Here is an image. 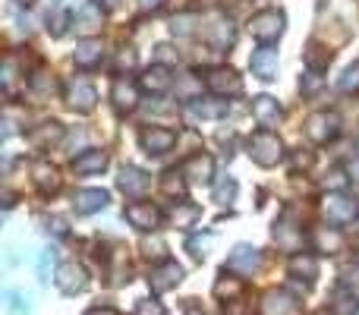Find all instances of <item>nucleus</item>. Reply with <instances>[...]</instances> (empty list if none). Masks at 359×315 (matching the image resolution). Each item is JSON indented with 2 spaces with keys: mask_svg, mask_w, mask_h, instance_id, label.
<instances>
[{
  "mask_svg": "<svg viewBox=\"0 0 359 315\" xmlns=\"http://www.w3.org/2000/svg\"><path fill=\"white\" fill-rule=\"evenodd\" d=\"M86 315H117V309H111V306H95V309H88Z\"/></svg>",
  "mask_w": 359,
  "mask_h": 315,
  "instance_id": "nucleus-50",
  "label": "nucleus"
},
{
  "mask_svg": "<svg viewBox=\"0 0 359 315\" xmlns=\"http://www.w3.org/2000/svg\"><path fill=\"white\" fill-rule=\"evenodd\" d=\"M249 67H252V76H259L262 82H271L278 79V48H271V44H262V48L252 51V60H249Z\"/></svg>",
  "mask_w": 359,
  "mask_h": 315,
  "instance_id": "nucleus-12",
  "label": "nucleus"
},
{
  "mask_svg": "<svg viewBox=\"0 0 359 315\" xmlns=\"http://www.w3.org/2000/svg\"><path fill=\"white\" fill-rule=\"evenodd\" d=\"M73 25L82 38H95L101 32V25H104V10L88 0V4H82L79 10L73 13Z\"/></svg>",
  "mask_w": 359,
  "mask_h": 315,
  "instance_id": "nucleus-11",
  "label": "nucleus"
},
{
  "mask_svg": "<svg viewBox=\"0 0 359 315\" xmlns=\"http://www.w3.org/2000/svg\"><path fill=\"white\" fill-rule=\"evenodd\" d=\"M274 243H278L280 249H290V253H293V249L303 243V230L290 227L287 221H278V224H274Z\"/></svg>",
  "mask_w": 359,
  "mask_h": 315,
  "instance_id": "nucleus-30",
  "label": "nucleus"
},
{
  "mask_svg": "<svg viewBox=\"0 0 359 315\" xmlns=\"http://www.w3.org/2000/svg\"><path fill=\"white\" fill-rule=\"evenodd\" d=\"M57 287H60L63 293H82L88 287V274H86V268L82 265H76V262H63L60 268H57Z\"/></svg>",
  "mask_w": 359,
  "mask_h": 315,
  "instance_id": "nucleus-15",
  "label": "nucleus"
},
{
  "mask_svg": "<svg viewBox=\"0 0 359 315\" xmlns=\"http://www.w3.org/2000/svg\"><path fill=\"white\" fill-rule=\"evenodd\" d=\"M123 217L130 221V227L142 230V234H151V230L161 224V208L151 202H130L123 208Z\"/></svg>",
  "mask_w": 359,
  "mask_h": 315,
  "instance_id": "nucleus-7",
  "label": "nucleus"
},
{
  "mask_svg": "<svg viewBox=\"0 0 359 315\" xmlns=\"http://www.w3.org/2000/svg\"><path fill=\"white\" fill-rule=\"evenodd\" d=\"M161 4H164V0H139V10H142V13H151V10H158Z\"/></svg>",
  "mask_w": 359,
  "mask_h": 315,
  "instance_id": "nucleus-49",
  "label": "nucleus"
},
{
  "mask_svg": "<svg viewBox=\"0 0 359 315\" xmlns=\"http://www.w3.org/2000/svg\"><path fill=\"white\" fill-rule=\"evenodd\" d=\"M63 139V126L57 123V120H48V123H41V126H35V130L29 133V142H32V149H38V152H44V149H50V145H57Z\"/></svg>",
  "mask_w": 359,
  "mask_h": 315,
  "instance_id": "nucleus-22",
  "label": "nucleus"
},
{
  "mask_svg": "<svg viewBox=\"0 0 359 315\" xmlns=\"http://www.w3.org/2000/svg\"><path fill=\"white\" fill-rule=\"evenodd\" d=\"M136 315H168V312H164V306L158 303V300H142V303L136 306Z\"/></svg>",
  "mask_w": 359,
  "mask_h": 315,
  "instance_id": "nucleus-47",
  "label": "nucleus"
},
{
  "mask_svg": "<svg viewBox=\"0 0 359 315\" xmlns=\"http://www.w3.org/2000/svg\"><path fill=\"white\" fill-rule=\"evenodd\" d=\"M117 186H120V192H123V196L142 199L145 192H149V186H151V177L145 170H139V167L126 164L123 170H120V177H117Z\"/></svg>",
  "mask_w": 359,
  "mask_h": 315,
  "instance_id": "nucleus-16",
  "label": "nucleus"
},
{
  "mask_svg": "<svg viewBox=\"0 0 359 315\" xmlns=\"http://www.w3.org/2000/svg\"><path fill=\"white\" fill-rule=\"evenodd\" d=\"M249 158L259 167H274L284 158V142H280V136L271 130L252 133V136H249Z\"/></svg>",
  "mask_w": 359,
  "mask_h": 315,
  "instance_id": "nucleus-1",
  "label": "nucleus"
},
{
  "mask_svg": "<svg viewBox=\"0 0 359 315\" xmlns=\"http://www.w3.org/2000/svg\"><path fill=\"white\" fill-rule=\"evenodd\" d=\"M337 133H341V117H337L334 111H316L306 120V136L316 145H325V142H331V139H337Z\"/></svg>",
  "mask_w": 359,
  "mask_h": 315,
  "instance_id": "nucleus-5",
  "label": "nucleus"
},
{
  "mask_svg": "<svg viewBox=\"0 0 359 315\" xmlns=\"http://www.w3.org/2000/svg\"><path fill=\"white\" fill-rule=\"evenodd\" d=\"M205 88H208L215 98H236V95H243V79L236 76V69L215 67L205 73Z\"/></svg>",
  "mask_w": 359,
  "mask_h": 315,
  "instance_id": "nucleus-4",
  "label": "nucleus"
},
{
  "mask_svg": "<svg viewBox=\"0 0 359 315\" xmlns=\"http://www.w3.org/2000/svg\"><path fill=\"white\" fill-rule=\"evenodd\" d=\"M322 86H325L322 73H306L303 79H299V88H303V95H318V92H322Z\"/></svg>",
  "mask_w": 359,
  "mask_h": 315,
  "instance_id": "nucleus-41",
  "label": "nucleus"
},
{
  "mask_svg": "<svg viewBox=\"0 0 359 315\" xmlns=\"http://www.w3.org/2000/svg\"><path fill=\"white\" fill-rule=\"evenodd\" d=\"M50 268H54V249H44L41 259H38V281H41V284L50 281Z\"/></svg>",
  "mask_w": 359,
  "mask_h": 315,
  "instance_id": "nucleus-42",
  "label": "nucleus"
},
{
  "mask_svg": "<svg viewBox=\"0 0 359 315\" xmlns=\"http://www.w3.org/2000/svg\"><path fill=\"white\" fill-rule=\"evenodd\" d=\"M111 101H114V111H117V114L136 111L139 86H136V82H130V79H117V82H114V88H111Z\"/></svg>",
  "mask_w": 359,
  "mask_h": 315,
  "instance_id": "nucleus-19",
  "label": "nucleus"
},
{
  "mask_svg": "<svg viewBox=\"0 0 359 315\" xmlns=\"http://www.w3.org/2000/svg\"><path fill=\"white\" fill-rule=\"evenodd\" d=\"M6 309L10 315H32V297L19 290H6Z\"/></svg>",
  "mask_w": 359,
  "mask_h": 315,
  "instance_id": "nucleus-33",
  "label": "nucleus"
},
{
  "mask_svg": "<svg viewBox=\"0 0 359 315\" xmlns=\"http://www.w3.org/2000/svg\"><path fill=\"white\" fill-rule=\"evenodd\" d=\"M236 199V180L233 177H224L221 183L215 186V202L217 205H230Z\"/></svg>",
  "mask_w": 359,
  "mask_h": 315,
  "instance_id": "nucleus-37",
  "label": "nucleus"
},
{
  "mask_svg": "<svg viewBox=\"0 0 359 315\" xmlns=\"http://www.w3.org/2000/svg\"><path fill=\"white\" fill-rule=\"evenodd\" d=\"M29 88L35 95H41V98H48V95H54L57 92V79H54V73L50 69H35V73L29 76Z\"/></svg>",
  "mask_w": 359,
  "mask_h": 315,
  "instance_id": "nucleus-31",
  "label": "nucleus"
},
{
  "mask_svg": "<svg viewBox=\"0 0 359 315\" xmlns=\"http://www.w3.org/2000/svg\"><path fill=\"white\" fill-rule=\"evenodd\" d=\"M284 25H287V19L280 10H262L249 19V32H252V38H259L262 44L278 41V38L284 35Z\"/></svg>",
  "mask_w": 359,
  "mask_h": 315,
  "instance_id": "nucleus-3",
  "label": "nucleus"
},
{
  "mask_svg": "<svg viewBox=\"0 0 359 315\" xmlns=\"http://www.w3.org/2000/svg\"><path fill=\"white\" fill-rule=\"evenodd\" d=\"M50 227H54V234H57V236H63V234H67V224H63L60 217H54V221H50ZM50 227H48V230H50Z\"/></svg>",
  "mask_w": 359,
  "mask_h": 315,
  "instance_id": "nucleus-52",
  "label": "nucleus"
},
{
  "mask_svg": "<svg viewBox=\"0 0 359 315\" xmlns=\"http://www.w3.org/2000/svg\"><path fill=\"white\" fill-rule=\"evenodd\" d=\"M180 281H183V268H180L177 262H170V259H164L161 265H155L151 268V274H149V284H151V290L155 293L174 290Z\"/></svg>",
  "mask_w": 359,
  "mask_h": 315,
  "instance_id": "nucleus-17",
  "label": "nucleus"
},
{
  "mask_svg": "<svg viewBox=\"0 0 359 315\" xmlns=\"http://www.w3.org/2000/svg\"><path fill=\"white\" fill-rule=\"evenodd\" d=\"M322 211L331 224H353L359 217V199L347 196V192H328L322 199Z\"/></svg>",
  "mask_w": 359,
  "mask_h": 315,
  "instance_id": "nucleus-2",
  "label": "nucleus"
},
{
  "mask_svg": "<svg viewBox=\"0 0 359 315\" xmlns=\"http://www.w3.org/2000/svg\"><path fill=\"white\" fill-rule=\"evenodd\" d=\"M252 117L259 120V126L271 130V126L280 123V117H284V107H280L278 98H271V95H259V98L252 101Z\"/></svg>",
  "mask_w": 359,
  "mask_h": 315,
  "instance_id": "nucleus-18",
  "label": "nucleus"
},
{
  "mask_svg": "<svg viewBox=\"0 0 359 315\" xmlns=\"http://www.w3.org/2000/svg\"><path fill=\"white\" fill-rule=\"evenodd\" d=\"M262 315H299L303 312V306H299L297 297H290L287 290H268L265 297H262Z\"/></svg>",
  "mask_w": 359,
  "mask_h": 315,
  "instance_id": "nucleus-13",
  "label": "nucleus"
},
{
  "mask_svg": "<svg viewBox=\"0 0 359 315\" xmlns=\"http://www.w3.org/2000/svg\"><path fill=\"white\" fill-rule=\"evenodd\" d=\"M107 202H111V196L104 189H79L73 199V208L76 215H95V211L107 208Z\"/></svg>",
  "mask_w": 359,
  "mask_h": 315,
  "instance_id": "nucleus-21",
  "label": "nucleus"
},
{
  "mask_svg": "<svg viewBox=\"0 0 359 315\" xmlns=\"http://www.w3.org/2000/svg\"><path fill=\"white\" fill-rule=\"evenodd\" d=\"M205 38H208L217 51H227L230 44L236 41V29H233V22H230L227 16L215 13V16L205 19Z\"/></svg>",
  "mask_w": 359,
  "mask_h": 315,
  "instance_id": "nucleus-10",
  "label": "nucleus"
},
{
  "mask_svg": "<svg viewBox=\"0 0 359 315\" xmlns=\"http://www.w3.org/2000/svg\"><path fill=\"white\" fill-rule=\"evenodd\" d=\"M290 274L293 278H306V284H312V281L318 278V259L316 255H303V253H297V255H290Z\"/></svg>",
  "mask_w": 359,
  "mask_h": 315,
  "instance_id": "nucleus-29",
  "label": "nucleus"
},
{
  "mask_svg": "<svg viewBox=\"0 0 359 315\" xmlns=\"http://www.w3.org/2000/svg\"><path fill=\"white\" fill-rule=\"evenodd\" d=\"M211 243H215V236H211V234L192 236V240H189V253H192V259H205V253L211 249Z\"/></svg>",
  "mask_w": 359,
  "mask_h": 315,
  "instance_id": "nucleus-40",
  "label": "nucleus"
},
{
  "mask_svg": "<svg viewBox=\"0 0 359 315\" xmlns=\"http://www.w3.org/2000/svg\"><path fill=\"white\" fill-rule=\"evenodd\" d=\"M312 161H316V155L309 149H297L293 152V170H306V167H312Z\"/></svg>",
  "mask_w": 359,
  "mask_h": 315,
  "instance_id": "nucleus-45",
  "label": "nucleus"
},
{
  "mask_svg": "<svg viewBox=\"0 0 359 315\" xmlns=\"http://www.w3.org/2000/svg\"><path fill=\"white\" fill-rule=\"evenodd\" d=\"M139 145H142L145 155H164L177 145V133L164 130V126H149V130L139 133Z\"/></svg>",
  "mask_w": 359,
  "mask_h": 315,
  "instance_id": "nucleus-9",
  "label": "nucleus"
},
{
  "mask_svg": "<svg viewBox=\"0 0 359 315\" xmlns=\"http://www.w3.org/2000/svg\"><path fill=\"white\" fill-rule=\"evenodd\" d=\"M155 57H158V63H161V67H168V63L177 57V51L170 48V44H158V48H155Z\"/></svg>",
  "mask_w": 359,
  "mask_h": 315,
  "instance_id": "nucleus-48",
  "label": "nucleus"
},
{
  "mask_svg": "<svg viewBox=\"0 0 359 315\" xmlns=\"http://www.w3.org/2000/svg\"><path fill=\"white\" fill-rule=\"evenodd\" d=\"M350 315H359V306H356V309H353V312H350Z\"/></svg>",
  "mask_w": 359,
  "mask_h": 315,
  "instance_id": "nucleus-56",
  "label": "nucleus"
},
{
  "mask_svg": "<svg viewBox=\"0 0 359 315\" xmlns=\"http://www.w3.org/2000/svg\"><path fill=\"white\" fill-rule=\"evenodd\" d=\"M224 111H227V107H224V101H202V98H196L189 105L192 117H221Z\"/></svg>",
  "mask_w": 359,
  "mask_h": 315,
  "instance_id": "nucleus-32",
  "label": "nucleus"
},
{
  "mask_svg": "<svg viewBox=\"0 0 359 315\" xmlns=\"http://www.w3.org/2000/svg\"><path fill=\"white\" fill-rule=\"evenodd\" d=\"M101 57H104V44H101V38H82L73 51V63L82 67V69L98 67Z\"/></svg>",
  "mask_w": 359,
  "mask_h": 315,
  "instance_id": "nucleus-20",
  "label": "nucleus"
},
{
  "mask_svg": "<svg viewBox=\"0 0 359 315\" xmlns=\"http://www.w3.org/2000/svg\"><path fill=\"white\" fill-rule=\"evenodd\" d=\"M236 293H240V281H230L227 272H224V278L215 284V297L217 300H230V297H236Z\"/></svg>",
  "mask_w": 359,
  "mask_h": 315,
  "instance_id": "nucleus-39",
  "label": "nucleus"
},
{
  "mask_svg": "<svg viewBox=\"0 0 359 315\" xmlns=\"http://www.w3.org/2000/svg\"><path fill=\"white\" fill-rule=\"evenodd\" d=\"M139 86L145 88V92H155V95H161V92H168L170 86H174V76H170V69L168 67H161V63H155V67H149L145 69V76L139 79Z\"/></svg>",
  "mask_w": 359,
  "mask_h": 315,
  "instance_id": "nucleus-24",
  "label": "nucleus"
},
{
  "mask_svg": "<svg viewBox=\"0 0 359 315\" xmlns=\"http://www.w3.org/2000/svg\"><path fill=\"white\" fill-rule=\"evenodd\" d=\"M164 249H168V246H164L161 236H151V240L142 243V253L149 255V259H151V255H155V259H158V255H164Z\"/></svg>",
  "mask_w": 359,
  "mask_h": 315,
  "instance_id": "nucleus-46",
  "label": "nucleus"
},
{
  "mask_svg": "<svg viewBox=\"0 0 359 315\" xmlns=\"http://www.w3.org/2000/svg\"><path fill=\"white\" fill-rule=\"evenodd\" d=\"M347 173H350V180H359V155L347 164Z\"/></svg>",
  "mask_w": 359,
  "mask_h": 315,
  "instance_id": "nucleus-51",
  "label": "nucleus"
},
{
  "mask_svg": "<svg viewBox=\"0 0 359 315\" xmlns=\"http://www.w3.org/2000/svg\"><path fill=\"white\" fill-rule=\"evenodd\" d=\"M196 92H202V86H198V82L192 79V76H186V79H183V86L177 88V98H183V101H189V105H192V101H196V98H192V95H196Z\"/></svg>",
  "mask_w": 359,
  "mask_h": 315,
  "instance_id": "nucleus-43",
  "label": "nucleus"
},
{
  "mask_svg": "<svg viewBox=\"0 0 359 315\" xmlns=\"http://www.w3.org/2000/svg\"><path fill=\"white\" fill-rule=\"evenodd\" d=\"M63 95H67V105L73 107L76 114H88V111H95V105H98V92H95V86L88 79H82V76L69 79L67 88H63Z\"/></svg>",
  "mask_w": 359,
  "mask_h": 315,
  "instance_id": "nucleus-6",
  "label": "nucleus"
},
{
  "mask_svg": "<svg viewBox=\"0 0 359 315\" xmlns=\"http://www.w3.org/2000/svg\"><path fill=\"white\" fill-rule=\"evenodd\" d=\"M114 67H117L120 73H123V69H133V67H136V51H133V48H123V51L117 54V60H114Z\"/></svg>",
  "mask_w": 359,
  "mask_h": 315,
  "instance_id": "nucleus-44",
  "label": "nucleus"
},
{
  "mask_svg": "<svg viewBox=\"0 0 359 315\" xmlns=\"http://www.w3.org/2000/svg\"><path fill=\"white\" fill-rule=\"evenodd\" d=\"M262 268V249L249 246V243H236L233 253L227 255V272H236V274H255Z\"/></svg>",
  "mask_w": 359,
  "mask_h": 315,
  "instance_id": "nucleus-8",
  "label": "nucleus"
},
{
  "mask_svg": "<svg viewBox=\"0 0 359 315\" xmlns=\"http://www.w3.org/2000/svg\"><path fill=\"white\" fill-rule=\"evenodd\" d=\"M161 189L168 192L170 199H183V196H186V180H183V173L168 170V173L161 177Z\"/></svg>",
  "mask_w": 359,
  "mask_h": 315,
  "instance_id": "nucleus-34",
  "label": "nucleus"
},
{
  "mask_svg": "<svg viewBox=\"0 0 359 315\" xmlns=\"http://www.w3.org/2000/svg\"><path fill=\"white\" fill-rule=\"evenodd\" d=\"M337 88H341V92H359V63L344 69V76L337 79Z\"/></svg>",
  "mask_w": 359,
  "mask_h": 315,
  "instance_id": "nucleus-38",
  "label": "nucleus"
},
{
  "mask_svg": "<svg viewBox=\"0 0 359 315\" xmlns=\"http://www.w3.org/2000/svg\"><path fill=\"white\" fill-rule=\"evenodd\" d=\"M309 240L318 253H341L344 249V234L337 227H316L309 234Z\"/></svg>",
  "mask_w": 359,
  "mask_h": 315,
  "instance_id": "nucleus-26",
  "label": "nucleus"
},
{
  "mask_svg": "<svg viewBox=\"0 0 359 315\" xmlns=\"http://www.w3.org/2000/svg\"><path fill=\"white\" fill-rule=\"evenodd\" d=\"M92 4H98L101 10H114V6H120V0H92Z\"/></svg>",
  "mask_w": 359,
  "mask_h": 315,
  "instance_id": "nucleus-53",
  "label": "nucleus"
},
{
  "mask_svg": "<svg viewBox=\"0 0 359 315\" xmlns=\"http://www.w3.org/2000/svg\"><path fill=\"white\" fill-rule=\"evenodd\" d=\"M186 315H205V312H202V309H198V306H192V309H189V312H186Z\"/></svg>",
  "mask_w": 359,
  "mask_h": 315,
  "instance_id": "nucleus-54",
  "label": "nucleus"
},
{
  "mask_svg": "<svg viewBox=\"0 0 359 315\" xmlns=\"http://www.w3.org/2000/svg\"><path fill=\"white\" fill-rule=\"evenodd\" d=\"M170 224L174 227H180V230H189L192 224L202 217V208L198 205H192V202H174V208H170Z\"/></svg>",
  "mask_w": 359,
  "mask_h": 315,
  "instance_id": "nucleus-28",
  "label": "nucleus"
},
{
  "mask_svg": "<svg viewBox=\"0 0 359 315\" xmlns=\"http://www.w3.org/2000/svg\"><path fill=\"white\" fill-rule=\"evenodd\" d=\"M32 173H35V177H32V180H35V186L44 192V196L57 192V189H60V183H63V180H60V170H57L54 164H48V161H38V164L32 167Z\"/></svg>",
  "mask_w": 359,
  "mask_h": 315,
  "instance_id": "nucleus-25",
  "label": "nucleus"
},
{
  "mask_svg": "<svg viewBox=\"0 0 359 315\" xmlns=\"http://www.w3.org/2000/svg\"><path fill=\"white\" fill-rule=\"evenodd\" d=\"M198 25H205L202 19L192 16V13H186V16H177L174 22H170V29H174V35H180V38H189V35H196Z\"/></svg>",
  "mask_w": 359,
  "mask_h": 315,
  "instance_id": "nucleus-36",
  "label": "nucleus"
},
{
  "mask_svg": "<svg viewBox=\"0 0 359 315\" xmlns=\"http://www.w3.org/2000/svg\"><path fill=\"white\" fill-rule=\"evenodd\" d=\"M331 51H328V44H322V41H309L306 44V51H303V60H306V67H309V73H325V69L331 67Z\"/></svg>",
  "mask_w": 359,
  "mask_h": 315,
  "instance_id": "nucleus-27",
  "label": "nucleus"
},
{
  "mask_svg": "<svg viewBox=\"0 0 359 315\" xmlns=\"http://www.w3.org/2000/svg\"><path fill=\"white\" fill-rule=\"evenodd\" d=\"M107 167V155L101 149H86L82 155L73 158V170L79 177H92V173H101Z\"/></svg>",
  "mask_w": 359,
  "mask_h": 315,
  "instance_id": "nucleus-23",
  "label": "nucleus"
},
{
  "mask_svg": "<svg viewBox=\"0 0 359 315\" xmlns=\"http://www.w3.org/2000/svg\"><path fill=\"white\" fill-rule=\"evenodd\" d=\"M69 25H73V16H69L67 10H54V13L48 16V32H50L54 38H63V35H67Z\"/></svg>",
  "mask_w": 359,
  "mask_h": 315,
  "instance_id": "nucleus-35",
  "label": "nucleus"
},
{
  "mask_svg": "<svg viewBox=\"0 0 359 315\" xmlns=\"http://www.w3.org/2000/svg\"><path fill=\"white\" fill-rule=\"evenodd\" d=\"M16 4H19V6H32V4H35V0H16Z\"/></svg>",
  "mask_w": 359,
  "mask_h": 315,
  "instance_id": "nucleus-55",
  "label": "nucleus"
},
{
  "mask_svg": "<svg viewBox=\"0 0 359 315\" xmlns=\"http://www.w3.org/2000/svg\"><path fill=\"white\" fill-rule=\"evenodd\" d=\"M180 173L186 180H192V183H211L215 180V158L205 155V152H196V155H189L183 161Z\"/></svg>",
  "mask_w": 359,
  "mask_h": 315,
  "instance_id": "nucleus-14",
  "label": "nucleus"
}]
</instances>
